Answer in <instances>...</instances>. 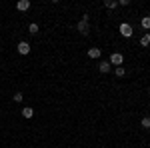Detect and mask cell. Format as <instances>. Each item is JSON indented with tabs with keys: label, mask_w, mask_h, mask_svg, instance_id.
Wrapping results in <instances>:
<instances>
[{
	"label": "cell",
	"mask_w": 150,
	"mask_h": 148,
	"mask_svg": "<svg viewBox=\"0 0 150 148\" xmlns=\"http://www.w3.org/2000/svg\"><path fill=\"white\" fill-rule=\"evenodd\" d=\"M28 30H30V34H38V24H30V26H28Z\"/></svg>",
	"instance_id": "obj_12"
},
{
	"label": "cell",
	"mask_w": 150,
	"mask_h": 148,
	"mask_svg": "<svg viewBox=\"0 0 150 148\" xmlns=\"http://www.w3.org/2000/svg\"><path fill=\"white\" fill-rule=\"evenodd\" d=\"M120 34L124 36V38H130V36H132V26H130V24H120Z\"/></svg>",
	"instance_id": "obj_2"
},
{
	"label": "cell",
	"mask_w": 150,
	"mask_h": 148,
	"mask_svg": "<svg viewBox=\"0 0 150 148\" xmlns=\"http://www.w3.org/2000/svg\"><path fill=\"white\" fill-rule=\"evenodd\" d=\"M88 56L90 58H100V48H88Z\"/></svg>",
	"instance_id": "obj_6"
},
{
	"label": "cell",
	"mask_w": 150,
	"mask_h": 148,
	"mask_svg": "<svg viewBox=\"0 0 150 148\" xmlns=\"http://www.w3.org/2000/svg\"><path fill=\"white\" fill-rule=\"evenodd\" d=\"M104 6H106V8H110V10H114L116 6H118V2H116V0H106V2H104Z\"/></svg>",
	"instance_id": "obj_10"
},
{
	"label": "cell",
	"mask_w": 150,
	"mask_h": 148,
	"mask_svg": "<svg viewBox=\"0 0 150 148\" xmlns=\"http://www.w3.org/2000/svg\"><path fill=\"white\" fill-rule=\"evenodd\" d=\"M100 72H102V74L110 72V62H100Z\"/></svg>",
	"instance_id": "obj_9"
},
{
	"label": "cell",
	"mask_w": 150,
	"mask_h": 148,
	"mask_svg": "<svg viewBox=\"0 0 150 148\" xmlns=\"http://www.w3.org/2000/svg\"><path fill=\"white\" fill-rule=\"evenodd\" d=\"M78 30H80L82 34H88V14H84L82 20L78 22Z\"/></svg>",
	"instance_id": "obj_1"
},
{
	"label": "cell",
	"mask_w": 150,
	"mask_h": 148,
	"mask_svg": "<svg viewBox=\"0 0 150 148\" xmlns=\"http://www.w3.org/2000/svg\"><path fill=\"white\" fill-rule=\"evenodd\" d=\"M140 24H142L144 30H150V16H144V18L140 20Z\"/></svg>",
	"instance_id": "obj_8"
},
{
	"label": "cell",
	"mask_w": 150,
	"mask_h": 148,
	"mask_svg": "<svg viewBox=\"0 0 150 148\" xmlns=\"http://www.w3.org/2000/svg\"><path fill=\"white\" fill-rule=\"evenodd\" d=\"M124 74H126V70L122 68V66H118V68H116V76H118V78H122Z\"/></svg>",
	"instance_id": "obj_13"
},
{
	"label": "cell",
	"mask_w": 150,
	"mask_h": 148,
	"mask_svg": "<svg viewBox=\"0 0 150 148\" xmlns=\"http://www.w3.org/2000/svg\"><path fill=\"white\" fill-rule=\"evenodd\" d=\"M122 62H124V56L118 54V52H114V54L110 56V64H122Z\"/></svg>",
	"instance_id": "obj_4"
},
{
	"label": "cell",
	"mask_w": 150,
	"mask_h": 148,
	"mask_svg": "<svg viewBox=\"0 0 150 148\" xmlns=\"http://www.w3.org/2000/svg\"><path fill=\"white\" fill-rule=\"evenodd\" d=\"M148 92H150V90H148Z\"/></svg>",
	"instance_id": "obj_16"
},
{
	"label": "cell",
	"mask_w": 150,
	"mask_h": 148,
	"mask_svg": "<svg viewBox=\"0 0 150 148\" xmlns=\"http://www.w3.org/2000/svg\"><path fill=\"white\" fill-rule=\"evenodd\" d=\"M22 94H20V92H16V94H14V96H12V100H14V102H22Z\"/></svg>",
	"instance_id": "obj_14"
},
{
	"label": "cell",
	"mask_w": 150,
	"mask_h": 148,
	"mask_svg": "<svg viewBox=\"0 0 150 148\" xmlns=\"http://www.w3.org/2000/svg\"><path fill=\"white\" fill-rule=\"evenodd\" d=\"M22 116L24 118H32V116H34V110H32L30 106H26V108H22Z\"/></svg>",
	"instance_id": "obj_7"
},
{
	"label": "cell",
	"mask_w": 150,
	"mask_h": 148,
	"mask_svg": "<svg viewBox=\"0 0 150 148\" xmlns=\"http://www.w3.org/2000/svg\"><path fill=\"white\" fill-rule=\"evenodd\" d=\"M142 126H144V128H150V118H148V116L142 118Z\"/></svg>",
	"instance_id": "obj_15"
},
{
	"label": "cell",
	"mask_w": 150,
	"mask_h": 148,
	"mask_svg": "<svg viewBox=\"0 0 150 148\" xmlns=\"http://www.w3.org/2000/svg\"><path fill=\"white\" fill-rule=\"evenodd\" d=\"M16 48H18V52H20V54H28V52H30V44H28V42H18V46H16Z\"/></svg>",
	"instance_id": "obj_3"
},
{
	"label": "cell",
	"mask_w": 150,
	"mask_h": 148,
	"mask_svg": "<svg viewBox=\"0 0 150 148\" xmlns=\"http://www.w3.org/2000/svg\"><path fill=\"white\" fill-rule=\"evenodd\" d=\"M140 44H142V46H148V44H150V34H142V38H140Z\"/></svg>",
	"instance_id": "obj_11"
},
{
	"label": "cell",
	"mask_w": 150,
	"mask_h": 148,
	"mask_svg": "<svg viewBox=\"0 0 150 148\" xmlns=\"http://www.w3.org/2000/svg\"><path fill=\"white\" fill-rule=\"evenodd\" d=\"M16 8H18L20 12L28 10V8H30V2H28V0H20V2H16Z\"/></svg>",
	"instance_id": "obj_5"
}]
</instances>
